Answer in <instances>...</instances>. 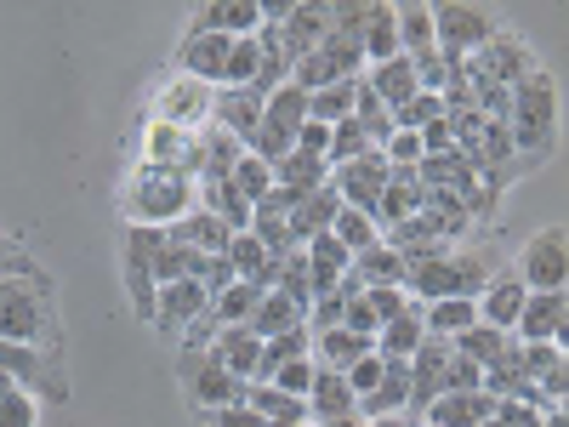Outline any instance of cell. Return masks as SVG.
Wrapping results in <instances>:
<instances>
[{
  "mask_svg": "<svg viewBox=\"0 0 569 427\" xmlns=\"http://www.w3.org/2000/svg\"><path fill=\"white\" fill-rule=\"evenodd\" d=\"M268 383H273L279 394H291V399H308V388H313V359H284V365H273Z\"/></svg>",
  "mask_w": 569,
  "mask_h": 427,
  "instance_id": "f6af8a7d",
  "label": "cell"
},
{
  "mask_svg": "<svg viewBox=\"0 0 569 427\" xmlns=\"http://www.w3.org/2000/svg\"><path fill=\"white\" fill-rule=\"evenodd\" d=\"M308 416L313 421H342V416H359V405H353V394H348V383H342V370H319L313 365V388H308Z\"/></svg>",
  "mask_w": 569,
  "mask_h": 427,
  "instance_id": "44dd1931",
  "label": "cell"
},
{
  "mask_svg": "<svg viewBox=\"0 0 569 427\" xmlns=\"http://www.w3.org/2000/svg\"><path fill=\"white\" fill-rule=\"evenodd\" d=\"M0 262H23V257H18V246H7V240H0Z\"/></svg>",
  "mask_w": 569,
  "mask_h": 427,
  "instance_id": "9f6ffc18",
  "label": "cell"
},
{
  "mask_svg": "<svg viewBox=\"0 0 569 427\" xmlns=\"http://www.w3.org/2000/svg\"><path fill=\"white\" fill-rule=\"evenodd\" d=\"M194 211V182L177 166H142L137 182L126 188V217L131 228H171Z\"/></svg>",
  "mask_w": 569,
  "mask_h": 427,
  "instance_id": "7a4b0ae2",
  "label": "cell"
},
{
  "mask_svg": "<svg viewBox=\"0 0 569 427\" xmlns=\"http://www.w3.org/2000/svg\"><path fill=\"white\" fill-rule=\"evenodd\" d=\"M262 80V40H233L228 46V63H222V91H246Z\"/></svg>",
  "mask_w": 569,
  "mask_h": 427,
  "instance_id": "836d02e7",
  "label": "cell"
},
{
  "mask_svg": "<svg viewBox=\"0 0 569 427\" xmlns=\"http://www.w3.org/2000/svg\"><path fill=\"white\" fill-rule=\"evenodd\" d=\"M433 120H445V98H433V91H416L405 109H393V131H421Z\"/></svg>",
  "mask_w": 569,
  "mask_h": 427,
  "instance_id": "b9f144b4",
  "label": "cell"
},
{
  "mask_svg": "<svg viewBox=\"0 0 569 427\" xmlns=\"http://www.w3.org/2000/svg\"><path fill=\"white\" fill-rule=\"evenodd\" d=\"M365 155H376V149H370V137H365L353 120L330 126V149H325V166H330V171H337V166H348V160H365Z\"/></svg>",
  "mask_w": 569,
  "mask_h": 427,
  "instance_id": "60d3db41",
  "label": "cell"
},
{
  "mask_svg": "<svg viewBox=\"0 0 569 427\" xmlns=\"http://www.w3.org/2000/svg\"><path fill=\"white\" fill-rule=\"evenodd\" d=\"M421 200H427V188L416 182V171H393V177H388V188H382V200H376V211H370V217H376V228L388 234V228L410 222V217L421 211Z\"/></svg>",
  "mask_w": 569,
  "mask_h": 427,
  "instance_id": "ac0fdd59",
  "label": "cell"
},
{
  "mask_svg": "<svg viewBox=\"0 0 569 427\" xmlns=\"http://www.w3.org/2000/svg\"><path fill=\"white\" fill-rule=\"evenodd\" d=\"M518 279H525V291H563V279H569L563 228H541L536 240L525 246V257H518Z\"/></svg>",
  "mask_w": 569,
  "mask_h": 427,
  "instance_id": "ba28073f",
  "label": "cell"
},
{
  "mask_svg": "<svg viewBox=\"0 0 569 427\" xmlns=\"http://www.w3.org/2000/svg\"><path fill=\"white\" fill-rule=\"evenodd\" d=\"M512 342H563V291H530L518 308Z\"/></svg>",
  "mask_w": 569,
  "mask_h": 427,
  "instance_id": "8fae6325",
  "label": "cell"
},
{
  "mask_svg": "<svg viewBox=\"0 0 569 427\" xmlns=\"http://www.w3.org/2000/svg\"><path fill=\"white\" fill-rule=\"evenodd\" d=\"M319 427H365V416H342V421H319Z\"/></svg>",
  "mask_w": 569,
  "mask_h": 427,
  "instance_id": "db71d44e",
  "label": "cell"
},
{
  "mask_svg": "<svg viewBox=\"0 0 569 427\" xmlns=\"http://www.w3.org/2000/svg\"><path fill=\"white\" fill-rule=\"evenodd\" d=\"M211 314V291L200 279H171V285H160V302H154V319L171 330V325H194V319H206Z\"/></svg>",
  "mask_w": 569,
  "mask_h": 427,
  "instance_id": "e0dca14e",
  "label": "cell"
},
{
  "mask_svg": "<svg viewBox=\"0 0 569 427\" xmlns=\"http://www.w3.org/2000/svg\"><path fill=\"white\" fill-rule=\"evenodd\" d=\"M445 394H485V370L472 359H461L456 348H450V365H445Z\"/></svg>",
  "mask_w": 569,
  "mask_h": 427,
  "instance_id": "7dc6e473",
  "label": "cell"
},
{
  "mask_svg": "<svg viewBox=\"0 0 569 427\" xmlns=\"http://www.w3.org/2000/svg\"><path fill=\"white\" fill-rule=\"evenodd\" d=\"M228 376H240V383H257V365H262V337H251L246 325H222L211 348H206Z\"/></svg>",
  "mask_w": 569,
  "mask_h": 427,
  "instance_id": "7c38bea8",
  "label": "cell"
},
{
  "mask_svg": "<svg viewBox=\"0 0 569 427\" xmlns=\"http://www.w3.org/2000/svg\"><path fill=\"white\" fill-rule=\"evenodd\" d=\"M541 427H569V421H563V410H547V416H541Z\"/></svg>",
  "mask_w": 569,
  "mask_h": 427,
  "instance_id": "11a10c76",
  "label": "cell"
},
{
  "mask_svg": "<svg viewBox=\"0 0 569 427\" xmlns=\"http://www.w3.org/2000/svg\"><path fill=\"white\" fill-rule=\"evenodd\" d=\"M228 34H188L182 40V52H177V63H182V80H200V86H222V63H228Z\"/></svg>",
  "mask_w": 569,
  "mask_h": 427,
  "instance_id": "9a60e30c",
  "label": "cell"
},
{
  "mask_svg": "<svg viewBox=\"0 0 569 427\" xmlns=\"http://www.w3.org/2000/svg\"><path fill=\"white\" fill-rule=\"evenodd\" d=\"M211 98L217 91L200 86V80H177L171 91H160V120L177 126V131H200L211 120Z\"/></svg>",
  "mask_w": 569,
  "mask_h": 427,
  "instance_id": "4fadbf2b",
  "label": "cell"
},
{
  "mask_svg": "<svg viewBox=\"0 0 569 427\" xmlns=\"http://www.w3.org/2000/svg\"><path fill=\"white\" fill-rule=\"evenodd\" d=\"M297 149L313 155V160H325V149H330V126H313V120H308V126L297 131Z\"/></svg>",
  "mask_w": 569,
  "mask_h": 427,
  "instance_id": "816d5d0a",
  "label": "cell"
},
{
  "mask_svg": "<svg viewBox=\"0 0 569 427\" xmlns=\"http://www.w3.org/2000/svg\"><path fill=\"white\" fill-rule=\"evenodd\" d=\"M525 297H530V291H525V279L496 268V279L479 291V325L507 330V337H512V325H518V308H525Z\"/></svg>",
  "mask_w": 569,
  "mask_h": 427,
  "instance_id": "5bb4252c",
  "label": "cell"
},
{
  "mask_svg": "<svg viewBox=\"0 0 569 427\" xmlns=\"http://www.w3.org/2000/svg\"><path fill=\"white\" fill-rule=\"evenodd\" d=\"M421 325H427V337H445V342H456L461 330L479 325V302H472V297H445V302H427V308H421Z\"/></svg>",
  "mask_w": 569,
  "mask_h": 427,
  "instance_id": "d4e9b609",
  "label": "cell"
},
{
  "mask_svg": "<svg viewBox=\"0 0 569 427\" xmlns=\"http://www.w3.org/2000/svg\"><path fill=\"white\" fill-rule=\"evenodd\" d=\"M365 69V52H359V34H342V29H330L308 58L291 63V80L297 91H325V86H342V80H359Z\"/></svg>",
  "mask_w": 569,
  "mask_h": 427,
  "instance_id": "5b68a950",
  "label": "cell"
},
{
  "mask_svg": "<svg viewBox=\"0 0 569 427\" xmlns=\"http://www.w3.org/2000/svg\"><path fill=\"white\" fill-rule=\"evenodd\" d=\"M388 177H393V166L382 160V149H376V155H365V160H348V166L330 171V195H337L342 206H353V211H376Z\"/></svg>",
  "mask_w": 569,
  "mask_h": 427,
  "instance_id": "30bf717a",
  "label": "cell"
},
{
  "mask_svg": "<svg viewBox=\"0 0 569 427\" xmlns=\"http://www.w3.org/2000/svg\"><path fill=\"white\" fill-rule=\"evenodd\" d=\"M365 427H416V421H410V416H370Z\"/></svg>",
  "mask_w": 569,
  "mask_h": 427,
  "instance_id": "f5cc1de1",
  "label": "cell"
},
{
  "mask_svg": "<svg viewBox=\"0 0 569 427\" xmlns=\"http://www.w3.org/2000/svg\"><path fill=\"white\" fill-rule=\"evenodd\" d=\"M421 342H427V325H421L416 308H405L399 319H388L382 330H376V354H382V359H410Z\"/></svg>",
  "mask_w": 569,
  "mask_h": 427,
  "instance_id": "83f0119b",
  "label": "cell"
},
{
  "mask_svg": "<svg viewBox=\"0 0 569 427\" xmlns=\"http://www.w3.org/2000/svg\"><path fill=\"white\" fill-rule=\"evenodd\" d=\"M365 86H370V98L382 103L388 115H393V109H405V103L416 98V91H421V86H416V63H410L405 52H399V58H388V63H376Z\"/></svg>",
  "mask_w": 569,
  "mask_h": 427,
  "instance_id": "d6986e66",
  "label": "cell"
},
{
  "mask_svg": "<svg viewBox=\"0 0 569 427\" xmlns=\"http://www.w3.org/2000/svg\"><path fill=\"white\" fill-rule=\"evenodd\" d=\"M507 120H512V149H525V155H541L547 149V137H552V120H558V98H552V80L536 69L530 80H518L512 86V109H507Z\"/></svg>",
  "mask_w": 569,
  "mask_h": 427,
  "instance_id": "8992f818",
  "label": "cell"
},
{
  "mask_svg": "<svg viewBox=\"0 0 569 427\" xmlns=\"http://www.w3.org/2000/svg\"><path fill=\"white\" fill-rule=\"evenodd\" d=\"M182 160H194V137L166 126V120H154L149 126V160H142V166H182Z\"/></svg>",
  "mask_w": 569,
  "mask_h": 427,
  "instance_id": "f35d334b",
  "label": "cell"
},
{
  "mask_svg": "<svg viewBox=\"0 0 569 427\" xmlns=\"http://www.w3.org/2000/svg\"><path fill=\"white\" fill-rule=\"evenodd\" d=\"M182 383H188V399L200 410H222V405H246V383L228 376L211 354H182Z\"/></svg>",
  "mask_w": 569,
  "mask_h": 427,
  "instance_id": "9c48e42d",
  "label": "cell"
},
{
  "mask_svg": "<svg viewBox=\"0 0 569 427\" xmlns=\"http://www.w3.org/2000/svg\"><path fill=\"white\" fill-rule=\"evenodd\" d=\"M206 427H268L251 405H222V410H200Z\"/></svg>",
  "mask_w": 569,
  "mask_h": 427,
  "instance_id": "f907efd6",
  "label": "cell"
},
{
  "mask_svg": "<svg viewBox=\"0 0 569 427\" xmlns=\"http://www.w3.org/2000/svg\"><path fill=\"white\" fill-rule=\"evenodd\" d=\"M541 405L536 399H496V421L501 427H541Z\"/></svg>",
  "mask_w": 569,
  "mask_h": 427,
  "instance_id": "681fc988",
  "label": "cell"
},
{
  "mask_svg": "<svg viewBox=\"0 0 569 427\" xmlns=\"http://www.w3.org/2000/svg\"><path fill=\"white\" fill-rule=\"evenodd\" d=\"M485 427H501V421H496V416H490V421H485Z\"/></svg>",
  "mask_w": 569,
  "mask_h": 427,
  "instance_id": "91938a15",
  "label": "cell"
},
{
  "mask_svg": "<svg viewBox=\"0 0 569 427\" xmlns=\"http://www.w3.org/2000/svg\"><path fill=\"white\" fill-rule=\"evenodd\" d=\"M365 354H376V342L370 337H353V330H319V337H308V359L319 365V370H348L353 359H365Z\"/></svg>",
  "mask_w": 569,
  "mask_h": 427,
  "instance_id": "7402d4cb",
  "label": "cell"
},
{
  "mask_svg": "<svg viewBox=\"0 0 569 427\" xmlns=\"http://www.w3.org/2000/svg\"><path fill=\"white\" fill-rule=\"evenodd\" d=\"M0 427H40V399L29 388H7L0 394Z\"/></svg>",
  "mask_w": 569,
  "mask_h": 427,
  "instance_id": "7bdbcfd3",
  "label": "cell"
},
{
  "mask_svg": "<svg viewBox=\"0 0 569 427\" xmlns=\"http://www.w3.org/2000/svg\"><path fill=\"white\" fill-rule=\"evenodd\" d=\"M7 388H18V383H12V376H7V370H0V394H7Z\"/></svg>",
  "mask_w": 569,
  "mask_h": 427,
  "instance_id": "6f0895ef",
  "label": "cell"
},
{
  "mask_svg": "<svg viewBox=\"0 0 569 427\" xmlns=\"http://www.w3.org/2000/svg\"><path fill=\"white\" fill-rule=\"evenodd\" d=\"M393 29H399V52L405 58L433 52V7H393Z\"/></svg>",
  "mask_w": 569,
  "mask_h": 427,
  "instance_id": "e575fe53",
  "label": "cell"
},
{
  "mask_svg": "<svg viewBox=\"0 0 569 427\" xmlns=\"http://www.w3.org/2000/svg\"><path fill=\"white\" fill-rule=\"evenodd\" d=\"M240 155H246V142H240V137H228L222 126H217V131H206V137L194 142V166H200V182H228V171L240 166Z\"/></svg>",
  "mask_w": 569,
  "mask_h": 427,
  "instance_id": "cb8c5ba5",
  "label": "cell"
},
{
  "mask_svg": "<svg viewBox=\"0 0 569 427\" xmlns=\"http://www.w3.org/2000/svg\"><path fill=\"white\" fill-rule=\"evenodd\" d=\"M308 126V91H297L291 80L273 86L268 91V103H262V120L257 131L246 137V155H257L262 166H279L284 155L297 149V131Z\"/></svg>",
  "mask_w": 569,
  "mask_h": 427,
  "instance_id": "3957f363",
  "label": "cell"
},
{
  "mask_svg": "<svg viewBox=\"0 0 569 427\" xmlns=\"http://www.w3.org/2000/svg\"><path fill=\"white\" fill-rule=\"evenodd\" d=\"M268 427H308V421H268Z\"/></svg>",
  "mask_w": 569,
  "mask_h": 427,
  "instance_id": "680465c9",
  "label": "cell"
},
{
  "mask_svg": "<svg viewBox=\"0 0 569 427\" xmlns=\"http://www.w3.org/2000/svg\"><path fill=\"white\" fill-rule=\"evenodd\" d=\"M365 302H370V314L382 319V325H388V319H399V314L410 308V302H405V285H370Z\"/></svg>",
  "mask_w": 569,
  "mask_h": 427,
  "instance_id": "c3c4849f",
  "label": "cell"
},
{
  "mask_svg": "<svg viewBox=\"0 0 569 427\" xmlns=\"http://www.w3.org/2000/svg\"><path fill=\"white\" fill-rule=\"evenodd\" d=\"M0 370H7L12 383L23 388V383H34V376H40V354L23 348V342H0Z\"/></svg>",
  "mask_w": 569,
  "mask_h": 427,
  "instance_id": "bcb514c9",
  "label": "cell"
},
{
  "mask_svg": "<svg viewBox=\"0 0 569 427\" xmlns=\"http://www.w3.org/2000/svg\"><path fill=\"white\" fill-rule=\"evenodd\" d=\"M490 40H496V18L485 7H433V52H445L450 63L472 58Z\"/></svg>",
  "mask_w": 569,
  "mask_h": 427,
  "instance_id": "52a82bcc",
  "label": "cell"
},
{
  "mask_svg": "<svg viewBox=\"0 0 569 427\" xmlns=\"http://www.w3.org/2000/svg\"><path fill=\"white\" fill-rule=\"evenodd\" d=\"M246 405H251L262 421H308V405L291 399V394H279L273 383H246Z\"/></svg>",
  "mask_w": 569,
  "mask_h": 427,
  "instance_id": "d590c367",
  "label": "cell"
},
{
  "mask_svg": "<svg viewBox=\"0 0 569 427\" xmlns=\"http://www.w3.org/2000/svg\"><path fill=\"white\" fill-rule=\"evenodd\" d=\"M359 285H365V291H370V285H405V257L388 246V240H376L370 251H359L353 257V268H348Z\"/></svg>",
  "mask_w": 569,
  "mask_h": 427,
  "instance_id": "4316f807",
  "label": "cell"
},
{
  "mask_svg": "<svg viewBox=\"0 0 569 427\" xmlns=\"http://www.w3.org/2000/svg\"><path fill=\"white\" fill-rule=\"evenodd\" d=\"M337 211H342V200L330 195V182H325V188H313V195H302V200L291 206V234H297V246L308 240V234H325Z\"/></svg>",
  "mask_w": 569,
  "mask_h": 427,
  "instance_id": "4dcf8cb0",
  "label": "cell"
},
{
  "mask_svg": "<svg viewBox=\"0 0 569 427\" xmlns=\"http://www.w3.org/2000/svg\"><path fill=\"white\" fill-rule=\"evenodd\" d=\"M46 325H52V314H46V279L40 274H18V279L0 274V342L34 348L46 337Z\"/></svg>",
  "mask_w": 569,
  "mask_h": 427,
  "instance_id": "277c9868",
  "label": "cell"
},
{
  "mask_svg": "<svg viewBox=\"0 0 569 427\" xmlns=\"http://www.w3.org/2000/svg\"><path fill=\"white\" fill-rule=\"evenodd\" d=\"M325 182H330V166L302 155V149H291L273 166V188H291V195H313V188H325Z\"/></svg>",
  "mask_w": 569,
  "mask_h": 427,
  "instance_id": "f546056e",
  "label": "cell"
},
{
  "mask_svg": "<svg viewBox=\"0 0 569 427\" xmlns=\"http://www.w3.org/2000/svg\"><path fill=\"white\" fill-rule=\"evenodd\" d=\"M246 330H251V337H262V342H273V337H284V330H308V314L291 297L262 291L257 308H251V319H246Z\"/></svg>",
  "mask_w": 569,
  "mask_h": 427,
  "instance_id": "ffe728a7",
  "label": "cell"
},
{
  "mask_svg": "<svg viewBox=\"0 0 569 427\" xmlns=\"http://www.w3.org/2000/svg\"><path fill=\"white\" fill-rule=\"evenodd\" d=\"M330 240H342V251L348 257H359V251H370L376 240H382V228H376V217L370 211H353V206H342L337 217H330Z\"/></svg>",
  "mask_w": 569,
  "mask_h": 427,
  "instance_id": "d6a6232c",
  "label": "cell"
},
{
  "mask_svg": "<svg viewBox=\"0 0 569 427\" xmlns=\"http://www.w3.org/2000/svg\"><path fill=\"white\" fill-rule=\"evenodd\" d=\"M353 103H359V80L308 91V120H313V126H342V120H353Z\"/></svg>",
  "mask_w": 569,
  "mask_h": 427,
  "instance_id": "1f68e13d",
  "label": "cell"
},
{
  "mask_svg": "<svg viewBox=\"0 0 569 427\" xmlns=\"http://www.w3.org/2000/svg\"><path fill=\"white\" fill-rule=\"evenodd\" d=\"M496 279V257L485 251H439V257H421L405 268V291H416L421 302H445V297H472Z\"/></svg>",
  "mask_w": 569,
  "mask_h": 427,
  "instance_id": "6da1fadb",
  "label": "cell"
},
{
  "mask_svg": "<svg viewBox=\"0 0 569 427\" xmlns=\"http://www.w3.org/2000/svg\"><path fill=\"white\" fill-rule=\"evenodd\" d=\"M490 416H496V399L490 394H439L416 421L421 427H485Z\"/></svg>",
  "mask_w": 569,
  "mask_h": 427,
  "instance_id": "2e32d148",
  "label": "cell"
},
{
  "mask_svg": "<svg viewBox=\"0 0 569 427\" xmlns=\"http://www.w3.org/2000/svg\"><path fill=\"white\" fill-rule=\"evenodd\" d=\"M507 342H512L507 330H490V325H472V330H461V337H456L450 348H456L461 359H472V365H479V370H490V365H496V359L507 354Z\"/></svg>",
  "mask_w": 569,
  "mask_h": 427,
  "instance_id": "8d00e7d4",
  "label": "cell"
},
{
  "mask_svg": "<svg viewBox=\"0 0 569 427\" xmlns=\"http://www.w3.org/2000/svg\"><path fill=\"white\" fill-rule=\"evenodd\" d=\"M359 52L365 63H388L399 58V29H393V7H365V29H359Z\"/></svg>",
  "mask_w": 569,
  "mask_h": 427,
  "instance_id": "484cf974",
  "label": "cell"
},
{
  "mask_svg": "<svg viewBox=\"0 0 569 427\" xmlns=\"http://www.w3.org/2000/svg\"><path fill=\"white\" fill-rule=\"evenodd\" d=\"M257 285H246V279H233V285H222V291L211 297V325L222 330V325H246L251 319V308H257Z\"/></svg>",
  "mask_w": 569,
  "mask_h": 427,
  "instance_id": "74e56055",
  "label": "cell"
},
{
  "mask_svg": "<svg viewBox=\"0 0 569 427\" xmlns=\"http://www.w3.org/2000/svg\"><path fill=\"white\" fill-rule=\"evenodd\" d=\"M410 410V359H388L376 394L359 399V416H405Z\"/></svg>",
  "mask_w": 569,
  "mask_h": 427,
  "instance_id": "603a6c76",
  "label": "cell"
},
{
  "mask_svg": "<svg viewBox=\"0 0 569 427\" xmlns=\"http://www.w3.org/2000/svg\"><path fill=\"white\" fill-rule=\"evenodd\" d=\"M228 182H233V195H240V200H268L273 195V166H262L257 155H240V166H233L228 171Z\"/></svg>",
  "mask_w": 569,
  "mask_h": 427,
  "instance_id": "ab89813d",
  "label": "cell"
},
{
  "mask_svg": "<svg viewBox=\"0 0 569 427\" xmlns=\"http://www.w3.org/2000/svg\"><path fill=\"white\" fill-rule=\"evenodd\" d=\"M200 188V211H211L228 234H246L251 228V200H240V195H233V182H194Z\"/></svg>",
  "mask_w": 569,
  "mask_h": 427,
  "instance_id": "f1b7e54d",
  "label": "cell"
},
{
  "mask_svg": "<svg viewBox=\"0 0 569 427\" xmlns=\"http://www.w3.org/2000/svg\"><path fill=\"white\" fill-rule=\"evenodd\" d=\"M382 370H388V359H382V354H365V359H353V365L342 370V383H348L353 405H359L365 394H376V383H382Z\"/></svg>",
  "mask_w": 569,
  "mask_h": 427,
  "instance_id": "ee69618b",
  "label": "cell"
}]
</instances>
